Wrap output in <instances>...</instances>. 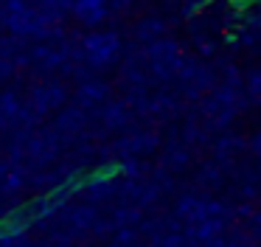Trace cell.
<instances>
[{"instance_id":"cell-1","label":"cell","mask_w":261,"mask_h":247,"mask_svg":"<svg viewBox=\"0 0 261 247\" xmlns=\"http://www.w3.org/2000/svg\"><path fill=\"white\" fill-rule=\"evenodd\" d=\"M82 45H85L87 62L96 65V67L110 65V62L118 56V51H121V39L115 37V34H90Z\"/></svg>"},{"instance_id":"cell-2","label":"cell","mask_w":261,"mask_h":247,"mask_svg":"<svg viewBox=\"0 0 261 247\" xmlns=\"http://www.w3.org/2000/svg\"><path fill=\"white\" fill-rule=\"evenodd\" d=\"M73 11L82 22L96 26V22H101L104 14H107V0H73Z\"/></svg>"}]
</instances>
